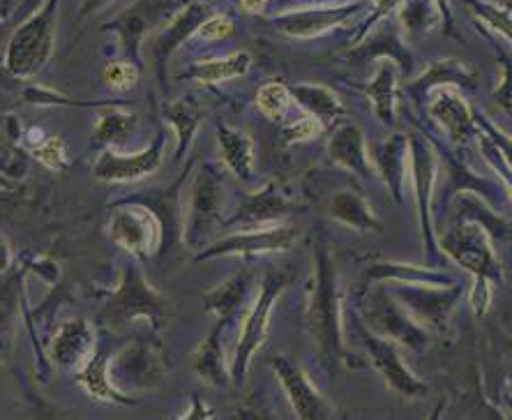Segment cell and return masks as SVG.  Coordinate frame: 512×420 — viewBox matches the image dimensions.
Returning <instances> with one entry per match:
<instances>
[{"label":"cell","instance_id":"obj_21","mask_svg":"<svg viewBox=\"0 0 512 420\" xmlns=\"http://www.w3.org/2000/svg\"><path fill=\"white\" fill-rule=\"evenodd\" d=\"M114 356L109 342H97V347L84 365L77 370V381L84 386L86 393L97 402H109V404H123V407H134L139 404L137 397L123 393L114 386V381L109 377V363Z\"/></svg>","mask_w":512,"mask_h":420},{"label":"cell","instance_id":"obj_6","mask_svg":"<svg viewBox=\"0 0 512 420\" xmlns=\"http://www.w3.org/2000/svg\"><path fill=\"white\" fill-rule=\"evenodd\" d=\"M169 303L160 291L148 284L146 277L139 268L130 266L125 270L123 282L107 305L102 310L104 326L111 330H123L132 321L146 319L153 330H160L167 324Z\"/></svg>","mask_w":512,"mask_h":420},{"label":"cell","instance_id":"obj_38","mask_svg":"<svg viewBox=\"0 0 512 420\" xmlns=\"http://www.w3.org/2000/svg\"><path fill=\"white\" fill-rule=\"evenodd\" d=\"M293 104V97L289 93V86H284L282 81H268L259 90H256V109L273 123H282L289 114Z\"/></svg>","mask_w":512,"mask_h":420},{"label":"cell","instance_id":"obj_16","mask_svg":"<svg viewBox=\"0 0 512 420\" xmlns=\"http://www.w3.org/2000/svg\"><path fill=\"white\" fill-rule=\"evenodd\" d=\"M164 150H167V134L164 132L157 134L153 144L139 153H118L114 148H107L97 157L93 176L104 183H137L141 178L153 176L162 167Z\"/></svg>","mask_w":512,"mask_h":420},{"label":"cell","instance_id":"obj_12","mask_svg":"<svg viewBox=\"0 0 512 420\" xmlns=\"http://www.w3.org/2000/svg\"><path fill=\"white\" fill-rule=\"evenodd\" d=\"M363 0H344V3H312L289 7L270 17L275 28L293 40H312L330 30L349 24L363 12Z\"/></svg>","mask_w":512,"mask_h":420},{"label":"cell","instance_id":"obj_14","mask_svg":"<svg viewBox=\"0 0 512 420\" xmlns=\"http://www.w3.org/2000/svg\"><path fill=\"white\" fill-rule=\"evenodd\" d=\"M109 238L118 247L130 252L134 259L146 261L160 250L164 229L157 217L146 206L116 208L109 220Z\"/></svg>","mask_w":512,"mask_h":420},{"label":"cell","instance_id":"obj_11","mask_svg":"<svg viewBox=\"0 0 512 420\" xmlns=\"http://www.w3.org/2000/svg\"><path fill=\"white\" fill-rule=\"evenodd\" d=\"M298 240H300V229L296 224H289V222L270 224V227H261V229H245L206 245L197 254V261H208L217 257L250 259V257H263V254H282V252L293 250Z\"/></svg>","mask_w":512,"mask_h":420},{"label":"cell","instance_id":"obj_42","mask_svg":"<svg viewBox=\"0 0 512 420\" xmlns=\"http://www.w3.org/2000/svg\"><path fill=\"white\" fill-rule=\"evenodd\" d=\"M323 132H326V127H323L316 118L305 114L303 118L293 120V123L282 127L280 137H282L284 146H296V144H307V141H314L316 137H321Z\"/></svg>","mask_w":512,"mask_h":420},{"label":"cell","instance_id":"obj_15","mask_svg":"<svg viewBox=\"0 0 512 420\" xmlns=\"http://www.w3.org/2000/svg\"><path fill=\"white\" fill-rule=\"evenodd\" d=\"M270 367L298 420H335L330 402L312 384L310 374L303 367L293 363L289 356H275L270 360Z\"/></svg>","mask_w":512,"mask_h":420},{"label":"cell","instance_id":"obj_32","mask_svg":"<svg viewBox=\"0 0 512 420\" xmlns=\"http://www.w3.org/2000/svg\"><path fill=\"white\" fill-rule=\"evenodd\" d=\"M289 93L293 102L305 111L307 116L319 120L323 127L337 123L344 116V104L333 88L321 84H291Z\"/></svg>","mask_w":512,"mask_h":420},{"label":"cell","instance_id":"obj_47","mask_svg":"<svg viewBox=\"0 0 512 420\" xmlns=\"http://www.w3.org/2000/svg\"><path fill=\"white\" fill-rule=\"evenodd\" d=\"M231 35H233V21L227 17V14H220V12L210 14V17L197 28V33H194V37H199L201 42H220V40H227Z\"/></svg>","mask_w":512,"mask_h":420},{"label":"cell","instance_id":"obj_33","mask_svg":"<svg viewBox=\"0 0 512 420\" xmlns=\"http://www.w3.org/2000/svg\"><path fill=\"white\" fill-rule=\"evenodd\" d=\"M252 56L247 51H236V54L224 58H208L194 63L190 70L183 74V79H192L203 86L222 84V81L240 79L250 72Z\"/></svg>","mask_w":512,"mask_h":420},{"label":"cell","instance_id":"obj_29","mask_svg":"<svg viewBox=\"0 0 512 420\" xmlns=\"http://www.w3.org/2000/svg\"><path fill=\"white\" fill-rule=\"evenodd\" d=\"M180 3H183V0H143V3L132 7L130 12L120 17L118 30L123 33L130 54H137L141 37L146 35L150 28L160 24L164 19H171V14H178L183 10L185 5Z\"/></svg>","mask_w":512,"mask_h":420},{"label":"cell","instance_id":"obj_5","mask_svg":"<svg viewBox=\"0 0 512 420\" xmlns=\"http://www.w3.org/2000/svg\"><path fill=\"white\" fill-rule=\"evenodd\" d=\"M409 139V176L413 180V197H416L420 234H423L425 259L432 264L439 252L434 229V201L436 183H439V155L425 130H413L406 134Z\"/></svg>","mask_w":512,"mask_h":420},{"label":"cell","instance_id":"obj_41","mask_svg":"<svg viewBox=\"0 0 512 420\" xmlns=\"http://www.w3.org/2000/svg\"><path fill=\"white\" fill-rule=\"evenodd\" d=\"M102 79L111 90L123 93V90L137 86L139 67L137 63H132V60H111V63H107V67L102 70Z\"/></svg>","mask_w":512,"mask_h":420},{"label":"cell","instance_id":"obj_39","mask_svg":"<svg viewBox=\"0 0 512 420\" xmlns=\"http://www.w3.org/2000/svg\"><path fill=\"white\" fill-rule=\"evenodd\" d=\"M489 42H492L496 58H499V65H501V81H499V86L494 88L492 97H494L496 107H499L503 114L512 118V56L508 49H503L499 42L492 40V37H489Z\"/></svg>","mask_w":512,"mask_h":420},{"label":"cell","instance_id":"obj_43","mask_svg":"<svg viewBox=\"0 0 512 420\" xmlns=\"http://www.w3.org/2000/svg\"><path fill=\"white\" fill-rule=\"evenodd\" d=\"M478 148H480V155L485 157V162L494 169V174L499 176L503 187H506L508 199H510V204H512V169H510V164L503 160L499 150L494 148L492 141H489L483 132H478Z\"/></svg>","mask_w":512,"mask_h":420},{"label":"cell","instance_id":"obj_2","mask_svg":"<svg viewBox=\"0 0 512 420\" xmlns=\"http://www.w3.org/2000/svg\"><path fill=\"white\" fill-rule=\"evenodd\" d=\"M293 282V270H266L261 277L259 291L252 300V305L247 307V312L240 319V330H238V342L236 349H233L231 358V384L243 386L247 379V372H250L252 358L256 356L263 344L268 340V328H270V314H273V307L286 289L291 287Z\"/></svg>","mask_w":512,"mask_h":420},{"label":"cell","instance_id":"obj_44","mask_svg":"<svg viewBox=\"0 0 512 420\" xmlns=\"http://www.w3.org/2000/svg\"><path fill=\"white\" fill-rule=\"evenodd\" d=\"M473 116H476L478 132H483L485 137L492 141L494 148L499 150L503 160H506L510 164V169H512V137H510V134L506 130H501L499 125H494L492 120H489L485 114H480V111H473Z\"/></svg>","mask_w":512,"mask_h":420},{"label":"cell","instance_id":"obj_9","mask_svg":"<svg viewBox=\"0 0 512 420\" xmlns=\"http://www.w3.org/2000/svg\"><path fill=\"white\" fill-rule=\"evenodd\" d=\"M413 319L423 326L427 333H443L464 298V284H450V287H434V284H383Z\"/></svg>","mask_w":512,"mask_h":420},{"label":"cell","instance_id":"obj_36","mask_svg":"<svg viewBox=\"0 0 512 420\" xmlns=\"http://www.w3.org/2000/svg\"><path fill=\"white\" fill-rule=\"evenodd\" d=\"M439 19L441 14L432 0H402V5L397 10L399 28L411 40L427 35L429 30L439 24Z\"/></svg>","mask_w":512,"mask_h":420},{"label":"cell","instance_id":"obj_50","mask_svg":"<svg viewBox=\"0 0 512 420\" xmlns=\"http://www.w3.org/2000/svg\"><path fill=\"white\" fill-rule=\"evenodd\" d=\"M436 5V10H439L441 19H443V26H446L448 33H453V10H450V0H432Z\"/></svg>","mask_w":512,"mask_h":420},{"label":"cell","instance_id":"obj_8","mask_svg":"<svg viewBox=\"0 0 512 420\" xmlns=\"http://www.w3.org/2000/svg\"><path fill=\"white\" fill-rule=\"evenodd\" d=\"M439 250L466 273L485 277L489 282H501V264L496 259L494 240L483 224L457 220L441 238H436Z\"/></svg>","mask_w":512,"mask_h":420},{"label":"cell","instance_id":"obj_13","mask_svg":"<svg viewBox=\"0 0 512 420\" xmlns=\"http://www.w3.org/2000/svg\"><path fill=\"white\" fill-rule=\"evenodd\" d=\"M109 377L114 386L132 395V390H153L164 379L162 351L155 342L137 340L111 356Z\"/></svg>","mask_w":512,"mask_h":420},{"label":"cell","instance_id":"obj_1","mask_svg":"<svg viewBox=\"0 0 512 420\" xmlns=\"http://www.w3.org/2000/svg\"><path fill=\"white\" fill-rule=\"evenodd\" d=\"M340 275L326 238L314 240V277L305 310V330L314 344L316 356L328 370L340 367L349 354L344 344V312H342Z\"/></svg>","mask_w":512,"mask_h":420},{"label":"cell","instance_id":"obj_18","mask_svg":"<svg viewBox=\"0 0 512 420\" xmlns=\"http://www.w3.org/2000/svg\"><path fill=\"white\" fill-rule=\"evenodd\" d=\"M427 114L436 120L446 132L453 146H466L473 137H478L476 116H473L471 104L464 100L462 90L455 86L436 88L427 97Z\"/></svg>","mask_w":512,"mask_h":420},{"label":"cell","instance_id":"obj_37","mask_svg":"<svg viewBox=\"0 0 512 420\" xmlns=\"http://www.w3.org/2000/svg\"><path fill=\"white\" fill-rule=\"evenodd\" d=\"M469 12L476 17L480 24L487 26L494 33H499L503 40L512 44V7L499 5L492 0H466Z\"/></svg>","mask_w":512,"mask_h":420},{"label":"cell","instance_id":"obj_49","mask_svg":"<svg viewBox=\"0 0 512 420\" xmlns=\"http://www.w3.org/2000/svg\"><path fill=\"white\" fill-rule=\"evenodd\" d=\"M213 416H215V411L210 409L199 395H192L190 409H187L180 418H171V420H213Z\"/></svg>","mask_w":512,"mask_h":420},{"label":"cell","instance_id":"obj_30","mask_svg":"<svg viewBox=\"0 0 512 420\" xmlns=\"http://www.w3.org/2000/svg\"><path fill=\"white\" fill-rule=\"evenodd\" d=\"M217 148L229 174L236 176L240 183H250L254 176V141L250 134L217 120Z\"/></svg>","mask_w":512,"mask_h":420},{"label":"cell","instance_id":"obj_22","mask_svg":"<svg viewBox=\"0 0 512 420\" xmlns=\"http://www.w3.org/2000/svg\"><path fill=\"white\" fill-rule=\"evenodd\" d=\"M252 284L254 275L250 270H240V273L231 275L229 280L217 284L215 289H210L203 294V307L210 314H215L217 321L231 326L236 321L243 319L247 307L252 305Z\"/></svg>","mask_w":512,"mask_h":420},{"label":"cell","instance_id":"obj_52","mask_svg":"<svg viewBox=\"0 0 512 420\" xmlns=\"http://www.w3.org/2000/svg\"><path fill=\"white\" fill-rule=\"evenodd\" d=\"M10 247H7V243L3 238H0V270H5L7 266H10Z\"/></svg>","mask_w":512,"mask_h":420},{"label":"cell","instance_id":"obj_53","mask_svg":"<svg viewBox=\"0 0 512 420\" xmlns=\"http://www.w3.org/2000/svg\"><path fill=\"white\" fill-rule=\"evenodd\" d=\"M446 404H448L446 397H441L439 404H436V407L432 409V414H429L427 420H441L443 418V411H446Z\"/></svg>","mask_w":512,"mask_h":420},{"label":"cell","instance_id":"obj_28","mask_svg":"<svg viewBox=\"0 0 512 420\" xmlns=\"http://www.w3.org/2000/svg\"><path fill=\"white\" fill-rule=\"evenodd\" d=\"M229 326L217 321L192 356V370L210 386H231V363L224 354V330Z\"/></svg>","mask_w":512,"mask_h":420},{"label":"cell","instance_id":"obj_48","mask_svg":"<svg viewBox=\"0 0 512 420\" xmlns=\"http://www.w3.org/2000/svg\"><path fill=\"white\" fill-rule=\"evenodd\" d=\"M492 298H494V282L485 280V277H473V284L469 291L471 312L483 319L489 312V307H492Z\"/></svg>","mask_w":512,"mask_h":420},{"label":"cell","instance_id":"obj_23","mask_svg":"<svg viewBox=\"0 0 512 420\" xmlns=\"http://www.w3.org/2000/svg\"><path fill=\"white\" fill-rule=\"evenodd\" d=\"M374 171L379 174L383 187L390 194V199L395 204L404 206L406 194H404V183L406 174H409V139L406 134H393V137L383 141V144L376 146L372 155Z\"/></svg>","mask_w":512,"mask_h":420},{"label":"cell","instance_id":"obj_26","mask_svg":"<svg viewBox=\"0 0 512 420\" xmlns=\"http://www.w3.org/2000/svg\"><path fill=\"white\" fill-rule=\"evenodd\" d=\"M365 280L372 284H434V287H450L459 280L450 275L448 270L434 268V266H416L406 264V261H374V264L365 270Z\"/></svg>","mask_w":512,"mask_h":420},{"label":"cell","instance_id":"obj_17","mask_svg":"<svg viewBox=\"0 0 512 420\" xmlns=\"http://www.w3.org/2000/svg\"><path fill=\"white\" fill-rule=\"evenodd\" d=\"M291 213H303V206L296 204L289 194H286L277 180H270L252 194L240 201L236 215L231 217V227L238 231L245 229H261L270 224H282Z\"/></svg>","mask_w":512,"mask_h":420},{"label":"cell","instance_id":"obj_31","mask_svg":"<svg viewBox=\"0 0 512 420\" xmlns=\"http://www.w3.org/2000/svg\"><path fill=\"white\" fill-rule=\"evenodd\" d=\"M213 12L215 10L210 5L192 3V5H185L178 14H173V19L169 21L167 30H164V33L157 37V42H155V60H157V65L164 67V63H167V58L173 54V51H176L185 40H190V37H194V33H197V28Z\"/></svg>","mask_w":512,"mask_h":420},{"label":"cell","instance_id":"obj_25","mask_svg":"<svg viewBox=\"0 0 512 420\" xmlns=\"http://www.w3.org/2000/svg\"><path fill=\"white\" fill-rule=\"evenodd\" d=\"M326 215L342 227H349L360 234H379L383 231V222L376 217L370 201L356 187H344L337 190L326 204Z\"/></svg>","mask_w":512,"mask_h":420},{"label":"cell","instance_id":"obj_35","mask_svg":"<svg viewBox=\"0 0 512 420\" xmlns=\"http://www.w3.org/2000/svg\"><path fill=\"white\" fill-rule=\"evenodd\" d=\"M164 120L167 125H171V130L176 132V160L185 157L187 150H190L194 137H197L199 125L203 120V111L199 104H194L190 100H176L164 104Z\"/></svg>","mask_w":512,"mask_h":420},{"label":"cell","instance_id":"obj_54","mask_svg":"<svg viewBox=\"0 0 512 420\" xmlns=\"http://www.w3.org/2000/svg\"><path fill=\"white\" fill-rule=\"evenodd\" d=\"M30 139H33L35 144H37V141H40V144H42V141H44V134H42V130H40V132H37V130H30Z\"/></svg>","mask_w":512,"mask_h":420},{"label":"cell","instance_id":"obj_40","mask_svg":"<svg viewBox=\"0 0 512 420\" xmlns=\"http://www.w3.org/2000/svg\"><path fill=\"white\" fill-rule=\"evenodd\" d=\"M134 114H125V111H111L107 116H100L95 127V141H102V144H111L125 134L132 132L134 127Z\"/></svg>","mask_w":512,"mask_h":420},{"label":"cell","instance_id":"obj_3","mask_svg":"<svg viewBox=\"0 0 512 420\" xmlns=\"http://www.w3.org/2000/svg\"><path fill=\"white\" fill-rule=\"evenodd\" d=\"M60 0H47L28 17L7 42L5 67L19 79H30L49 63L54 54Z\"/></svg>","mask_w":512,"mask_h":420},{"label":"cell","instance_id":"obj_24","mask_svg":"<svg viewBox=\"0 0 512 420\" xmlns=\"http://www.w3.org/2000/svg\"><path fill=\"white\" fill-rule=\"evenodd\" d=\"M476 72L469 70L462 60L455 58H443V60H434L427 70L420 74L416 81H411L406 86V93L411 95V100L418 104H425L427 97L432 90L443 88V86H455L459 90H476L478 81H476Z\"/></svg>","mask_w":512,"mask_h":420},{"label":"cell","instance_id":"obj_46","mask_svg":"<svg viewBox=\"0 0 512 420\" xmlns=\"http://www.w3.org/2000/svg\"><path fill=\"white\" fill-rule=\"evenodd\" d=\"M35 160L51 171L65 169L67 164V153H65V141L60 137H49L44 139L40 146L35 148Z\"/></svg>","mask_w":512,"mask_h":420},{"label":"cell","instance_id":"obj_20","mask_svg":"<svg viewBox=\"0 0 512 420\" xmlns=\"http://www.w3.org/2000/svg\"><path fill=\"white\" fill-rule=\"evenodd\" d=\"M97 347L95 328L86 319H70L56 328L49 358L58 370H79Z\"/></svg>","mask_w":512,"mask_h":420},{"label":"cell","instance_id":"obj_10","mask_svg":"<svg viewBox=\"0 0 512 420\" xmlns=\"http://www.w3.org/2000/svg\"><path fill=\"white\" fill-rule=\"evenodd\" d=\"M351 321L356 333L360 335V342H363L367 356H370L374 370L381 374V379L386 381V386L393 390V393L409 397V400H418V397L429 395L432 388H429L427 381L416 377V374L409 370V365L404 363L402 347H399V344L386 340V337L374 335L356 314H353Z\"/></svg>","mask_w":512,"mask_h":420},{"label":"cell","instance_id":"obj_45","mask_svg":"<svg viewBox=\"0 0 512 420\" xmlns=\"http://www.w3.org/2000/svg\"><path fill=\"white\" fill-rule=\"evenodd\" d=\"M402 5V0H372L370 3V17H367L363 24H360L356 37H353V44H360L367 35L372 33L376 24H381L383 19H388L390 14H395Z\"/></svg>","mask_w":512,"mask_h":420},{"label":"cell","instance_id":"obj_4","mask_svg":"<svg viewBox=\"0 0 512 420\" xmlns=\"http://www.w3.org/2000/svg\"><path fill=\"white\" fill-rule=\"evenodd\" d=\"M358 314L363 317L360 321H363L374 335L386 337V340L399 344V347L425 351L429 344H432L434 335L427 333V330L388 294L383 284H370V289L363 291Z\"/></svg>","mask_w":512,"mask_h":420},{"label":"cell","instance_id":"obj_27","mask_svg":"<svg viewBox=\"0 0 512 420\" xmlns=\"http://www.w3.org/2000/svg\"><path fill=\"white\" fill-rule=\"evenodd\" d=\"M399 67L395 60L379 58L372 79L365 84V95L372 104L374 116L381 125L395 127L397 123V88H399Z\"/></svg>","mask_w":512,"mask_h":420},{"label":"cell","instance_id":"obj_51","mask_svg":"<svg viewBox=\"0 0 512 420\" xmlns=\"http://www.w3.org/2000/svg\"><path fill=\"white\" fill-rule=\"evenodd\" d=\"M240 3V10H243L245 14H261L263 10H266V5L270 3V0H238Z\"/></svg>","mask_w":512,"mask_h":420},{"label":"cell","instance_id":"obj_19","mask_svg":"<svg viewBox=\"0 0 512 420\" xmlns=\"http://www.w3.org/2000/svg\"><path fill=\"white\" fill-rule=\"evenodd\" d=\"M326 157L337 169H344L349 171V174H356L365 180L374 178L376 174L372 155L367 153L365 146V132L363 127L356 123H342L335 127L328 139Z\"/></svg>","mask_w":512,"mask_h":420},{"label":"cell","instance_id":"obj_7","mask_svg":"<svg viewBox=\"0 0 512 420\" xmlns=\"http://www.w3.org/2000/svg\"><path fill=\"white\" fill-rule=\"evenodd\" d=\"M190 204L185 210L183 240L192 250L208 245V238L224 215V176L215 164H201L190 190Z\"/></svg>","mask_w":512,"mask_h":420},{"label":"cell","instance_id":"obj_34","mask_svg":"<svg viewBox=\"0 0 512 420\" xmlns=\"http://www.w3.org/2000/svg\"><path fill=\"white\" fill-rule=\"evenodd\" d=\"M455 220H471L483 224L492 240L508 238L510 224L496 213L492 204L473 192H462L455 197Z\"/></svg>","mask_w":512,"mask_h":420}]
</instances>
